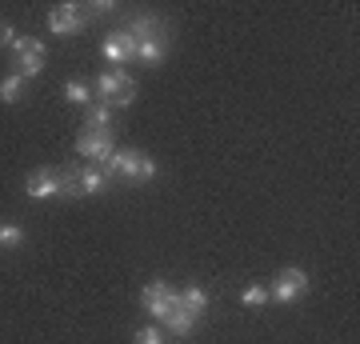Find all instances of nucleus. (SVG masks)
Masks as SVG:
<instances>
[{
    "mask_svg": "<svg viewBox=\"0 0 360 344\" xmlns=\"http://www.w3.org/2000/svg\"><path fill=\"white\" fill-rule=\"evenodd\" d=\"M101 172L108 180H129V184H148L156 177V160L141 148H116L108 160L101 165Z\"/></svg>",
    "mask_w": 360,
    "mask_h": 344,
    "instance_id": "nucleus-1",
    "label": "nucleus"
},
{
    "mask_svg": "<svg viewBox=\"0 0 360 344\" xmlns=\"http://www.w3.org/2000/svg\"><path fill=\"white\" fill-rule=\"evenodd\" d=\"M92 92H96L101 104H108V108H129V104L136 101V80L129 77V68H108V72L96 77Z\"/></svg>",
    "mask_w": 360,
    "mask_h": 344,
    "instance_id": "nucleus-2",
    "label": "nucleus"
},
{
    "mask_svg": "<svg viewBox=\"0 0 360 344\" xmlns=\"http://www.w3.org/2000/svg\"><path fill=\"white\" fill-rule=\"evenodd\" d=\"M141 300H144V312H148L153 320H160V324H165V320L180 308V293H176L168 281H153V284L141 293Z\"/></svg>",
    "mask_w": 360,
    "mask_h": 344,
    "instance_id": "nucleus-3",
    "label": "nucleus"
},
{
    "mask_svg": "<svg viewBox=\"0 0 360 344\" xmlns=\"http://www.w3.org/2000/svg\"><path fill=\"white\" fill-rule=\"evenodd\" d=\"M89 13H84V4H56L49 8V32L52 37H80L84 28H89Z\"/></svg>",
    "mask_w": 360,
    "mask_h": 344,
    "instance_id": "nucleus-4",
    "label": "nucleus"
},
{
    "mask_svg": "<svg viewBox=\"0 0 360 344\" xmlns=\"http://www.w3.org/2000/svg\"><path fill=\"white\" fill-rule=\"evenodd\" d=\"M304 293H309V272L304 268H281L272 288H269V300H276V305H296Z\"/></svg>",
    "mask_w": 360,
    "mask_h": 344,
    "instance_id": "nucleus-5",
    "label": "nucleus"
},
{
    "mask_svg": "<svg viewBox=\"0 0 360 344\" xmlns=\"http://www.w3.org/2000/svg\"><path fill=\"white\" fill-rule=\"evenodd\" d=\"M65 177L68 168H37V172H28L25 180V192L32 200H49V196H65Z\"/></svg>",
    "mask_w": 360,
    "mask_h": 344,
    "instance_id": "nucleus-6",
    "label": "nucleus"
},
{
    "mask_svg": "<svg viewBox=\"0 0 360 344\" xmlns=\"http://www.w3.org/2000/svg\"><path fill=\"white\" fill-rule=\"evenodd\" d=\"M77 153L84 156V160H96V165H104V160L116 153L112 128H108V132H80V136H77Z\"/></svg>",
    "mask_w": 360,
    "mask_h": 344,
    "instance_id": "nucleus-7",
    "label": "nucleus"
},
{
    "mask_svg": "<svg viewBox=\"0 0 360 344\" xmlns=\"http://www.w3.org/2000/svg\"><path fill=\"white\" fill-rule=\"evenodd\" d=\"M104 60L112 64V68H124V64H132L136 60V40L124 32V28H116V32H108L104 37Z\"/></svg>",
    "mask_w": 360,
    "mask_h": 344,
    "instance_id": "nucleus-8",
    "label": "nucleus"
},
{
    "mask_svg": "<svg viewBox=\"0 0 360 344\" xmlns=\"http://www.w3.org/2000/svg\"><path fill=\"white\" fill-rule=\"evenodd\" d=\"M77 184H80V196H101L108 192V177L101 168H77Z\"/></svg>",
    "mask_w": 360,
    "mask_h": 344,
    "instance_id": "nucleus-9",
    "label": "nucleus"
},
{
    "mask_svg": "<svg viewBox=\"0 0 360 344\" xmlns=\"http://www.w3.org/2000/svg\"><path fill=\"white\" fill-rule=\"evenodd\" d=\"M180 308L184 312H193L196 320L208 312V293L200 288V284H188V288H180Z\"/></svg>",
    "mask_w": 360,
    "mask_h": 344,
    "instance_id": "nucleus-10",
    "label": "nucleus"
},
{
    "mask_svg": "<svg viewBox=\"0 0 360 344\" xmlns=\"http://www.w3.org/2000/svg\"><path fill=\"white\" fill-rule=\"evenodd\" d=\"M108 128H112V108L108 104H89L80 132H108Z\"/></svg>",
    "mask_w": 360,
    "mask_h": 344,
    "instance_id": "nucleus-11",
    "label": "nucleus"
},
{
    "mask_svg": "<svg viewBox=\"0 0 360 344\" xmlns=\"http://www.w3.org/2000/svg\"><path fill=\"white\" fill-rule=\"evenodd\" d=\"M196 324H200V320H196L193 312H184V308H176V312H172V317L165 320L168 336H176V340H184V336H193V332H196Z\"/></svg>",
    "mask_w": 360,
    "mask_h": 344,
    "instance_id": "nucleus-12",
    "label": "nucleus"
},
{
    "mask_svg": "<svg viewBox=\"0 0 360 344\" xmlns=\"http://www.w3.org/2000/svg\"><path fill=\"white\" fill-rule=\"evenodd\" d=\"M44 64H49V56H13V72L25 77V80H32V77L44 72Z\"/></svg>",
    "mask_w": 360,
    "mask_h": 344,
    "instance_id": "nucleus-13",
    "label": "nucleus"
},
{
    "mask_svg": "<svg viewBox=\"0 0 360 344\" xmlns=\"http://www.w3.org/2000/svg\"><path fill=\"white\" fill-rule=\"evenodd\" d=\"M8 52H13V56H49V52H44V40L40 37H20V32H16V40L8 44Z\"/></svg>",
    "mask_w": 360,
    "mask_h": 344,
    "instance_id": "nucleus-14",
    "label": "nucleus"
},
{
    "mask_svg": "<svg viewBox=\"0 0 360 344\" xmlns=\"http://www.w3.org/2000/svg\"><path fill=\"white\" fill-rule=\"evenodd\" d=\"M65 101H72V104H96V92H92L89 80H68V84H65Z\"/></svg>",
    "mask_w": 360,
    "mask_h": 344,
    "instance_id": "nucleus-15",
    "label": "nucleus"
},
{
    "mask_svg": "<svg viewBox=\"0 0 360 344\" xmlns=\"http://www.w3.org/2000/svg\"><path fill=\"white\" fill-rule=\"evenodd\" d=\"M25 84H28L25 77L8 72V77L0 80V101H4V104H16V101H20V92H25Z\"/></svg>",
    "mask_w": 360,
    "mask_h": 344,
    "instance_id": "nucleus-16",
    "label": "nucleus"
},
{
    "mask_svg": "<svg viewBox=\"0 0 360 344\" xmlns=\"http://www.w3.org/2000/svg\"><path fill=\"white\" fill-rule=\"evenodd\" d=\"M240 305H245V308H260V305H269V288H264V284H248L245 293H240Z\"/></svg>",
    "mask_w": 360,
    "mask_h": 344,
    "instance_id": "nucleus-17",
    "label": "nucleus"
},
{
    "mask_svg": "<svg viewBox=\"0 0 360 344\" xmlns=\"http://www.w3.org/2000/svg\"><path fill=\"white\" fill-rule=\"evenodd\" d=\"M0 244L4 248H20L25 244V229L20 224H0Z\"/></svg>",
    "mask_w": 360,
    "mask_h": 344,
    "instance_id": "nucleus-18",
    "label": "nucleus"
},
{
    "mask_svg": "<svg viewBox=\"0 0 360 344\" xmlns=\"http://www.w3.org/2000/svg\"><path fill=\"white\" fill-rule=\"evenodd\" d=\"M136 344H165V336H160V329H153V324H148V329L136 332Z\"/></svg>",
    "mask_w": 360,
    "mask_h": 344,
    "instance_id": "nucleus-19",
    "label": "nucleus"
}]
</instances>
